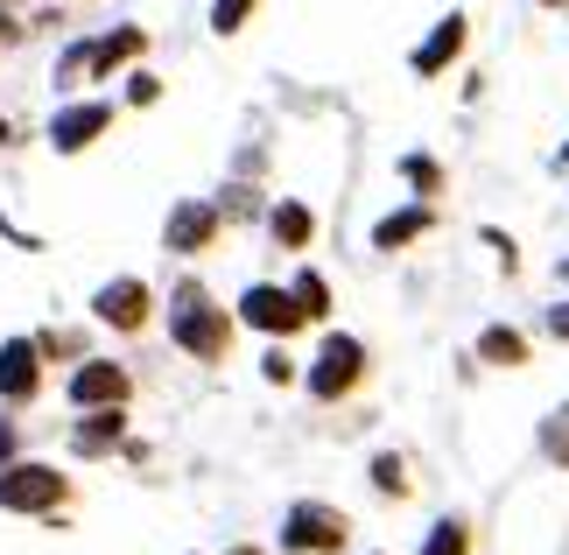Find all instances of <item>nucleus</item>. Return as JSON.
<instances>
[{
  "label": "nucleus",
  "instance_id": "23",
  "mask_svg": "<svg viewBox=\"0 0 569 555\" xmlns=\"http://www.w3.org/2000/svg\"><path fill=\"white\" fill-rule=\"evenodd\" d=\"M260 373H268V380H274V387H281V380H296V366H289V359H281V351H268V366H260Z\"/></svg>",
  "mask_w": 569,
  "mask_h": 555
},
{
  "label": "nucleus",
  "instance_id": "1",
  "mask_svg": "<svg viewBox=\"0 0 569 555\" xmlns=\"http://www.w3.org/2000/svg\"><path fill=\"white\" fill-rule=\"evenodd\" d=\"M169 338H177L190 359H226V345H232V324H226V309H218L197 281H183L177 296H169Z\"/></svg>",
  "mask_w": 569,
  "mask_h": 555
},
{
  "label": "nucleus",
  "instance_id": "5",
  "mask_svg": "<svg viewBox=\"0 0 569 555\" xmlns=\"http://www.w3.org/2000/svg\"><path fill=\"white\" fill-rule=\"evenodd\" d=\"M239 317H247L253 330H268V338H289L296 324H310V317H302V303L289 296V288H274V281H253L247 296H239Z\"/></svg>",
  "mask_w": 569,
  "mask_h": 555
},
{
  "label": "nucleus",
  "instance_id": "21",
  "mask_svg": "<svg viewBox=\"0 0 569 555\" xmlns=\"http://www.w3.org/2000/svg\"><path fill=\"white\" fill-rule=\"evenodd\" d=\"M401 176H408V184H422V190H436V184H443V169H436L429 155H408V162H401Z\"/></svg>",
  "mask_w": 569,
  "mask_h": 555
},
{
  "label": "nucleus",
  "instance_id": "19",
  "mask_svg": "<svg viewBox=\"0 0 569 555\" xmlns=\"http://www.w3.org/2000/svg\"><path fill=\"white\" fill-rule=\"evenodd\" d=\"M253 8H260V0H211V29L218 36H239L253 21Z\"/></svg>",
  "mask_w": 569,
  "mask_h": 555
},
{
  "label": "nucleus",
  "instance_id": "8",
  "mask_svg": "<svg viewBox=\"0 0 569 555\" xmlns=\"http://www.w3.org/2000/svg\"><path fill=\"white\" fill-rule=\"evenodd\" d=\"M106 127H113V106H71V113L50 120V148L57 155H78V148H92Z\"/></svg>",
  "mask_w": 569,
  "mask_h": 555
},
{
  "label": "nucleus",
  "instance_id": "18",
  "mask_svg": "<svg viewBox=\"0 0 569 555\" xmlns=\"http://www.w3.org/2000/svg\"><path fill=\"white\" fill-rule=\"evenodd\" d=\"M541 457H549V464H562V472H569V408H556L549 422H541Z\"/></svg>",
  "mask_w": 569,
  "mask_h": 555
},
{
  "label": "nucleus",
  "instance_id": "6",
  "mask_svg": "<svg viewBox=\"0 0 569 555\" xmlns=\"http://www.w3.org/2000/svg\"><path fill=\"white\" fill-rule=\"evenodd\" d=\"M92 317L113 324V330H141V324H148V281H134V275L106 281L99 296H92Z\"/></svg>",
  "mask_w": 569,
  "mask_h": 555
},
{
  "label": "nucleus",
  "instance_id": "24",
  "mask_svg": "<svg viewBox=\"0 0 569 555\" xmlns=\"http://www.w3.org/2000/svg\"><path fill=\"white\" fill-rule=\"evenodd\" d=\"M549 330H556V338H569V303H556V309H549Z\"/></svg>",
  "mask_w": 569,
  "mask_h": 555
},
{
  "label": "nucleus",
  "instance_id": "29",
  "mask_svg": "<svg viewBox=\"0 0 569 555\" xmlns=\"http://www.w3.org/2000/svg\"><path fill=\"white\" fill-rule=\"evenodd\" d=\"M562 281H569V260H562Z\"/></svg>",
  "mask_w": 569,
  "mask_h": 555
},
{
  "label": "nucleus",
  "instance_id": "10",
  "mask_svg": "<svg viewBox=\"0 0 569 555\" xmlns=\"http://www.w3.org/2000/svg\"><path fill=\"white\" fill-rule=\"evenodd\" d=\"M211 232H218V205H177L169 211V226H162V247L169 254H197V247H211Z\"/></svg>",
  "mask_w": 569,
  "mask_h": 555
},
{
  "label": "nucleus",
  "instance_id": "15",
  "mask_svg": "<svg viewBox=\"0 0 569 555\" xmlns=\"http://www.w3.org/2000/svg\"><path fill=\"white\" fill-rule=\"evenodd\" d=\"M71 443H78L84 457H92V450H113V443H120V408H99L92 422H78V436H71Z\"/></svg>",
  "mask_w": 569,
  "mask_h": 555
},
{
  "label": "nucleus",
  "instance_id": "14",
  "mask_svg": "<svg viewBox=\"0 0 569 555\" xmlns=\"http://www.w3.org/2000/svg\"><path fill=\"white\" fill-rule=\"evenodd\" d=\"M274 239L281 247H310V232H317V218H310V205H274Z\"/></svg>",
  "mask_w": 569,
  "mask_h": 555
},
{
  "label": "nucleus",
  "instance_id": "27",
  "mask_svg": "<svg viewBox=\"0 0 569 555\" xmlns=\"http://www.w3.org/2000/svg\"><path fill=\"white\" fill-rule=\"evenodd\" d=\"M562 169H569V141H562Z\"/></svg>",
  "mask_w": 569,
  "mask_h": 555
},
{
  "label": "nucleus",
  "instance_id": "17",
  "mask_svg": "<svg viewBox=\"0 0 569 555\" xmlns=\"http://www.w3.org/2000/svg\"><path fill=\"white\" fill-rule=\"evenodd\" d=\"M422 555H471V527L465 521H436L429 542H422Z\"/></svg>",
  "mask_w": 569,
  "mask_h": 555
},
{
  "label": "nucleus",
  "instance_id": "20",
  "mask_svg": "<svg viewBox=\"0 0 569 555\" xmlns=\"http://www.w3.org/2000/svg\"><path fill=\"white\" fill-rule=\"evenodd\" d=\"M373 485H380L387 499H401L408 493V464L401 457H373Z\"/></svg>",
  "mask_w": 569,
  "mask_h": 555
},
{
  "label": "nucleus",
  "instance_id": "9",
  "mask_svg": "<svg viewBox=\"0 0 569 555\" xmlns=\"http://www.w3.org/2000/svg\"><path fill=\"white\" fill-rule=\"evenodd\" d=\"M71 402H78V408H120V402H127V373H120L113 359L78 366V373H71Z\"/></svg>",
  "mask_w": 569,
  "mask_h": 555
},
{
  "label": "nucleus",
  "instance_id": "13",
  "mask_svg": "<svg viewBox=\"0 0 569 555\" xmlns=\"http://www.w3.org/2000/svg\"><path fill=\"white\" fill-rule=\"evenodd\" d=\"M478 359H486V366H520V359H528V338L507 330V324H492V330H478Z\"/></svg>",
  "mask_w": 569,
  "mask_h": 555
},
{
  "label": "nucleus",
  "instance_id": "2",
  "mask_svg": "<svg viewBox=\"0 0 569 555\" xmlns=\"http://www.w3.org/2000/svg\"><path fill=\"white\" fill-rule=\"evenodd\" d=\"M345 535H352V521H345L338 506L296 499V506H289V527H281V548H296V555H338Z\"/></svg>",
  "mask_w": 569,
  "mask_h": 555
},
{
  "label": "nucleus",
  "instance_id": "7",
  "mask_svg": "<svg viewBox=\"0 0 569 555\" xmlns=\"http://www.w3.org/2000/svg\"><path fill=\"white\" fill-rule=\"evenodd\" d=\"M465 36H471V21H465V14H443V21L429 29V42L415 50V78H443L450 63L465 57Z\"/></svg>",
  "mask_w": 569,
  "mask_h": 555
},
{
  "label": "nucleus",
  "instance_id": "16",
  "mask_svg": "<svg viewBox=\"0 0 569 555\" xmlns=\"http://www.w3.org/2000/svg\"><path fill=\"white\" fill-rule=\"evenodd\" d=\"M289 296L302 303V317H331V281H323V275H310V268H302Z\"/></svg>",
  "mask_w": 569,
  "mask_h": 555
},
{
  "label": "nucleus",
  "instance_id": "25",
  "mask_svg": "<svg viewBox=\"0 0 569 555\" xmlns=\"http://www.w3.org/2000/svg\"><path fill=\"white\" fill-rule=\"evenodd\" d=\"M226 555H260V548H226Z\"/></svg>",
  "mask_w": 569,
  "mask_h": 555
},
{
  "label": "nucleus",
  "instance_id": "22",
  "mask_svg": "<svg viewBox=\"0 0 569 555\" xmlns=\"http://www.w3.org/2000/svg\"><path fill=\"white\" fill-rule=\"evenodd\" d=\"M156 92H162V85L148 78V71H134V85H127V99H134V106H156Z\"/></svg>",
  "mask_w": 569,
  "mask_h": 555
},
{
  "label": "nucleus",
  "instance_id": "26",
  "mask_svg": "<svg viewBox=\"0 0 569 555\" xmlns=\"http://www.w3.org/2000/svg\"><path fill=\"white\" fill-rule=\"evenodd\" d=\"M541 8H569V0H541Z\"/></svg>",
  "mask_w": 569,
  "mask_h": 555
},
{
  "label": "nucleus",
  "instance_id": "28",
  "mask_svg": "<svg viewBox=\"0 0 569 555\" xmlns=\"http://www.w3.org/2000/svg\"><path fill=\"white\" fill-rule=\"evenodd\" d=\"M0 141H8V120H0Z\"/></svg>",
  "mask_w": 569,
  "mask_h": 555
},
{
  "label": "nucleus",
  "instance_id": "3",
  "mask_svg": "<svg viewBox=\"0 0 569 555\" xmlns=\"http://www.w3.org/2000/svg\"><path fill=\"white\" fill-rule=\"evenodd\" d=\"M359 380H366V345L359 338H323L317 366H310V394L317 402H345Z\"/></svg>",
  "mask_w": 569,
  "mask_h": 555
},
{
  "label": "nucleus",
  "instance_id": "12",
  "mask_svg": "<svg viewBox=\"0 0 569 555\" xmlns=\"http://www.w3.org/2000/svg\"><path fill=\"white\" fill-rule=\"evenodd\" d=\"M429 226H436V211L429 205H408V211H393V218H380V226H373V247L393 254V247H408V239H422Z\"/></svg>",
  "mask_w": 569,
  "mask_h": 555
},
{
  "label": "nucleus",
  "instance_id": "4",
  "mask_svg": "<svg viewBox=\"0 0 569 555\" xmlns=\"http://www.w3.org/2000/svg\"><path fill=\"white\" fill-rule=\"evenodd\" d=\"M57 499H63V472H50V464H8L0 472V506L8 514H50Z\"/></svg>",
  "mask_w": 569,
  "mask_h": 555
},
{
  "label": "nucleus",
  "instance_id": "11",
  "mask_svg": "<svg viewBox=\"0 0 569 555\" xmlns=\"http://www.w3.org/2000/svg\"><path fill=\"white\" fill-rule=\"evenodd\" d=\"M36 387H42V359H36V345H29V338L0 345V402H29Z\"/></svg>",
  "mask_w": 569,
  "mask_h": 555
}]
</instances>
